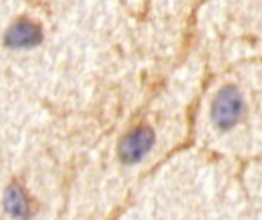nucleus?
<instances>
[{"label": "nucleus", "instance_id": "2", "mask_svg": "<svg viewBox=\"0 0 262 220\" xmlns=\"http://www.w3.org/2000/svg\"><path fill=\"white\" fill-rule=\"evenodd\" d=\"M154 144V133L150 129H138L129 136L124 138V141L120 145V158L126 162H137L140 161L152 147Z\"/></svg>", "mask_w": 262, "mask_h": 220}, {"label": "nucleus", "instance_id": "1", "mask_svg": "<svg viewBox=\"0 0 262 220\" xmlns=\"http://www.w3.org/2000/svg\"><path fill=\"white\" fill-rule=\"evenodd\" d=\"M241 107H243V101H241L239 92L233 86L224 87L216 95L215 103H213L212 115H213L215 123L223 129H229L235 126V123L239 118Z\"/></svg>", "mask_w": 262, "mask_h": 220}, {"label": "nucleus", "instance_id": "3", "mask_svg": "<svg viewBox=\"0 0 262 220\" xmlns=\"http://www.w3.org/2000/svg\"><path fill=\"white\" fill-rule=\"evenodd\" d=\"M41 40V32L38 26L31 21H18L14 23L6 32V43L14 47H26L34 46Z\"/></svg>", "mask_w": 262, "mask_h": 220}, {"label": "nucleus", "instance_id": "4", "mask_svg": "<svg viewBox=\"0 0 262 220\" xmlns=\"http://www.w3.org/2000/svg\"><path fill=\"white\" fill-rule=\"evenodd\" d=\"M5 207L12 216L23 217L28 213V202L21 190L17 185H12L5 193Z\"/></svg>", "mask_w": 262, "mask_h": 220}]
</instances>
